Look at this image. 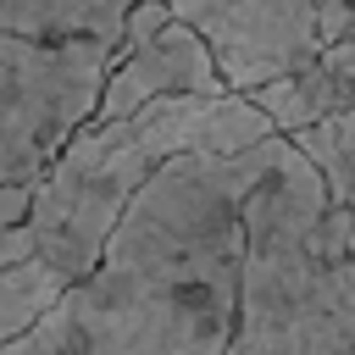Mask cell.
Masks as SVG:
<instances>
[{
	"label": "cell",
	"instance_id": "8992f818",
	"mask_svg": "<svg viewBox=\"0 0 355 355\" xmlns=\"http://www.w3.org/2000/svg\"><path fill=\"white\" fill-rule=\"evenodd\" d=\"M166 94H227V83L194 28L166 11V0H133L94 94V116H128Z\"/></svg>",
	"mask_w": 355,
	"mask_h": 355
},
{
	"label": "cell",
	"instance_id": "7a4b0ae2",
	"mask_svg": "<svg viewBox=\"0 0 355 355\" xmlns=\"http://www.w3.org/2000/svg\"><path fill=\"white\" fill-rule=\"evenodd\" d=\"M272 139L250 94H166L128 116H89L33 178L22 216L0 233V344L72 288L150 172L183 150H244Z\"/></svg>",
	"mask_w": 355,
	"mask_h": 355
},
{
	"label": "cell",
	"instance_id": "9c48e42d",
	"mask_svg": "<svg viewBox=\"0 0 355 355\" xmlns=\"http://www.w3.org/2000/svg\"><path fill=\"white\" fill-rule=\"evenodd\" d=\"M288 144L311 161V172L322 178L338 222H344V239H349V255H355V105L288 133Z\"/></svg>",
	"mask_w": 355,
	"mask_h": 355
},
{
	"label": "cell",
	"instance_id": "6da1fadb",
	"mask_svg": "<svg viewBox=\"0 0 355 355\" xmlns=\"http://www.w3.org/2000/svg\"><path fill=\"white\" fill-rule=\"evenodd\" d=\"M277 144L283 133L161 161L100 261L0 355H222L239 294L244 194Z\"/></svg>",
	"mask_w": 355,
	"mask_h": 355
},
{
	"label": "cell",
	"instance_id": "52a82bcc",
	"mask_svg": "<svg viewBox=\"0 0 355 355\" xmlns=\"http://www.w3.org/2000/svg\"><path fill=\"white\" fill-rule=\"evenodd\" d=\"M250 105L283 139L300 133V128H311V122H322V116H333V111H344V105H355V28L338 33V39H327L305 67H294V72L250 89Z\"/></svg>",
	"mask_w": 355,
	"mask_h": 355
},
{
	"label": "cell",
	"instance_id": "5b68a950",
	"mask_svg": "<svg viewBox=\"0 0 355 355\" xmlns=\"http://www.w3.org/2000/svg\"><path fill=\"white\" fill-rule=\"evenodd\" d=\"M166 11L211 50L227 94H250L322 50L316 0H166Z\"/></svg>",
	"mask_w": 355,
	"mask_h": 355
},
{
	"label": "cell",
	"instance_id": "ba28073f",
	"mask_svg": "<svg viewBox=\"0 0 355 355\" xmlns=\"http://www.w3.org/2000/svg\"><path fill=\"white\" fill-rule=\"evenodd\" d=\"M133 0H0V39H105L116 44Z\"/></svg>",
	"mask_w": 355,
	"mask_h": 355
},
{
	"label": "cell",
	"instance_id": "3957f363",
	"mask_svg": "<svg viewBox=\"0 0 355 355\" xmlns=\"http://www.w3.org/2000/svg\"><path fill=\"white\" fill-rule=\"evenodd\" d=\"M222 355H355V255L322 178L288 139L244 194Z\"/></svg>",
	"mask_w": 355,
	"mask_h": 355
},
{
	"label": "cell",
	"instance_id": "277c9868",
	"mask_svg": "<svg viewBox=\"0 0 355 355\" xmlns=\"http://www.w3.org/2000/svg\"><path fill=\"white\" fill-rule=\"evenodd\" d=\"M105 61V39H0V189L33 183L72 128L94 116Z\"/></svg>",
	"mask_w": 355,
	"mask_h": 355
},
{
	"label": "cell",
	"instance_id": "8fae6325",
	"mask_svg": "<svg viewBox=\"0 0 355 355\" xmlns=\"http://www.w3.org/2000/svg\"><path fill=\"white\" fill-rule=\"evenodd\" d=\"M28 189H33V183H6V189H0V233H6V227L22 216V205H28Z\"/></svg>",
	"mask_w": 355,
	"mask_h": 355
},
{
	"label": "cell",
	"instance_id": "30bf717a",
	"mask_svg": "<svg viewBox=\"0 0 355 355\" xmlns=\"http://www.w3.org/2000/svg\"><path fill=\"white\" fill-rule=\"evenodd\" d=\"M316 17H322V44H327L355 28V0H316Z\"/></svg>",
	"mask_w": 355,
	"mask_h": 355
}]
</instances>
